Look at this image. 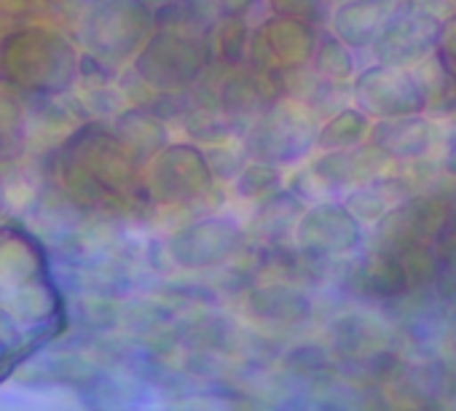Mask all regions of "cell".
I'll return each mask as SVG.
<instances>
[{"instance_id": "obj_7", "label": "cell", "mask_w": 456, "mask_h": 411, "mask_svg": "<svg viewBox=\"0 0 456 411\" xmlns=\"http://www.w3.org/2000/svg\"><path fill=\"white\" fill-rule=\"evenodd\" d=\"M397 169L400 167L392 159H387L379 148H373L370 143L344 148V151H328L314 164V175L328 188H352V191L360 185H368L384 175H392Z\"/></svg>"}, {"instance_id": "obj_10", "label": "cell", "mask_w": 456, "mask_h": 411, "mask_svg": "<svg viewBox=\"0 0 456 411\" xmlns=\"http://www.w3.org/2000/svg\"><path fill=\"white\" fill-rule=\"evenodd\" d=\"M362 283H365V293L387 307L403 299L408 291H413L403 261L387 251H376L373 256H368L362 267Z\"/></svg>"}, {"instance_id": "obj_15", "label": "cell", "mask_w": 456, "mask_h": 411, "mask_svg": "<svg viewBox=\"0 0 456 411\" xmlns=\"http://www.w3.org/2000/svg\"><path fill=\"white\" fill-rule=\"evenodd\" d=\"M435 60L451 78H456V12L443 17L440 38L435 46Z\"/></svg>"}, {"instance_id": "obj_5", "label": "cell", "mask_w": 456, "mask_h": 411, "mask_svg": "<svg viewBox=\"0 0 456 411\" xmlns=\"http://www.w3.org/2000/svg\"><path fill=\"white\" fill-rule=\"evenodd\" d=\"M365 143L379 148L397 167H408V164H416L421 159L440 153L443 124L427 119L424 113L403 116V119H384V121L370 124Z\"/></svg>"}, {"instance_id": "obj_14", "label": "cell", "mask_w": 456, "mask_h": 411, "mask_svg": "<svg viewBox=\"0 0 456 411\" xmlns=\"http://www.w3.org/2000/svg\"><path fill=\"white\" fill-rule=\"evenodd\" d=\"M185 4L209 25L220 20H242L258 0H185Z\"/></svg>"}, {"instance_id": "obj_19", "label": "cell", "mask_w": 456, "mask_h": 411, "mask_svg": "<svg viewBox=\"0 0 456 411\" xmlns=\"http://www.w3.org/2000/svg\"><path fill=\"white\" fill-rule=\"evenodd\" d=\"M443 4H448V6H451V9L456 12V0H443Z\"/></svg>"}, {"instance_id": "obj_12", "label": "cell", "mask_w": 456, "mask_h": 411, "mask_svg": "<svg viewBox=\"0 0 456 411\" xmlns=\"http://www.w3.org/2000/svg\"><path fill=\"white\" fill-rule=\"evenodd\" d=\"M312 70L333 84H349L357 76L354 52H349L333 33H320L317 49L312 54Z\"/></svg>"}, {"instance_id": "obj_11", "label": "cell", "mask_w": 456, "mask_h": 411, "mask_svg": "<svg viewBox=\"0 0 456 411\" xmlns=\"http://www.w3.org/2000/svg\"><path fill=\"white\" fill-rule=\"evenodd\" d=\"M370 119L357 111V108H341L336 116H330L325 121V127L317 132V143L325 151H344V148H354L362 145L368 140L370 132Z\"/></svg>"}, {"instance_id": "obj_8", "label": "cell", "mask_w": 456, "mask_h": 411, "mask_svg": "<svg viewBox=\"0 0 456 411\" xmlns=\"http://www.w3.org/2000/svg\"><path fill=\"white\" fill-rule=\"evenodd\" d=\"M395 9V0H346L330 12L328 33L349 52H368Z\"/></svg>"}, {"instance_id": "obj_13", "label": "cell", "mask_w": 456, "mask_h": 411, "mask_svg": "<svg viewBox=\"0 0 456 411\" xmlns=\"http://www.w3.org/2000/svg\"><path fill=\"white\" fill-rule=\"evenodd\" d=\"M266 4H269V12L274 17L296 20V22L312 25L317 30L322 25H328L330 12H333V6L328 4V0H266Z\"/></svg>"}, {"instance_id": "obj_4", "label": "cell", "mask_w": 456, "mask_h": 411, "mask_svg": "<svg viewBox=\"0 0 456 411\" xmlns=\"http://www.w3.org/2000/svg\"><path fill=\"white\" fill-rule=\"evenodd\" d=\"M352 103L370 121L424 113V95L411 70L368 65L352 78Z\"/></svg>"}, {"instance_id": "obj_18", "label": "cell", "mask_w": 456, "mask_h": 411, "mask_svg": "<svg viewBox=\"0 0 456 411\" xmlns=\"http://www.w3.org/2000/svg\"><path fill=\"white\" fill-rule=\"evenodd\" d=\"M445 129H451V132H456V111H453V116H451V121L448 124H443Z\"/></svg>"}, {"instance_id": "obj_1", "label": "cell", "mask_w": 456, "mask_h": 411, "mask_svg": "<svg viewBox=\"0 0 456 411\" xmlns=\"http://www.w3.org/2000/svg\"><path fill=\"white\" fill-rule=\"evenodd\" d=\"M453 9L443 0H395V9L376 36L370 52L373 65L413 70L435 54L443 17Z\"/></svg>"}, {"instance_id": "obj_17", "label": "cell", "mask_w": 456, "mask_h": 411, "mask_svg": "<svg viewBox=\"0 0 456 411\" xmlns=\"http://www.w3.org/2000/svg\"><path fill=\"white\" fill-rule=\"evenodd\" d=\"M443 301V307H445V320H448V336L445 339H451V336H456V291H451L445 299H440Z\"/></svg>"}, {"instance_id": "obj_9", "label": "cell", "mask_w": 456, "mask_h": 411, "mask_svg": "<svg viewBox=\"0 0 456 411\" xmlns=\"http://www.w3.org/2000/svg\"><path fill=\"white\" fill-rule=\"evenodd\" d=\"M306 232L314 240H328L330 251H354L362 242V224L341 204H322L309 218H306Z\"/></svg>"}, {"instance_id": "obj_16", "label": "cell", "mask_w": 456, "mask_h": 411, "mask_svg": "<svg viewBox=\"0 0 456 411\" xmlns=\"http://www.w3.org/2000/svg\"><path fill=\"white\" fill-rule=\"evenodd\" d=\"M437 167L445 180L456 183V132L445 127H443V148L437 153Z\"/></svg>"}, {"instance_id": "obj_3", "label": "cell", "mask_w": 456, "mask_h": 411, "mask_svg": "<svg viewBox=\"0 0 456 411\" xmlns=\"http://www.w3.org/2000/svg\"><path fill=\"white\" fill-rule=\"evenodd\" d=\"M153 9L145 0H100L86 17L84 38L108 62H124L153 36Z\"/></svg>"}, {"instance_id": "obj_6", "label": "cell", "mask_w": 456, "mask_h": 411, "mask_svg": "<svg viewBox=\"0 0 456 411\" xmlns=\"http://www.w3.org/2000/svg\"><path fill=\"white\" fill-rule=\"evenodd\" d=\"M320 30L296 20L269 17L250 33L253 52H264L266 62L282 65V68H301L312 62V54L317 49Z\"/></svg>"}, {"instance_id": "obj_2", "label": "cell", "mask_w": 456, "mask_h": 411, "mask_svg": "<svg viewBox=\"0 0 456 411\" xmlns=\"http://www.w3.org/2000/svg\"><path fill=\"white\" fill-rule=\"evenodd\" d=\"M448 216L451 210L437 180L427 191H416L400 204H395V208L376 224L373 240L379 251H387V253H403L408 248H421V245L437 248L448 226Z\"/></svg>"}, {"instance_id": "obj_20", "label": "cell", "mask_w": 456, "mask_h": 411, "mask_svg": "<svg viewBox=\"0 0 456 411\" xmlns=\"http://www.w3.org/2000/svg\"><path fill=\"white\" fill-rule=\"evenodd\" d=\"M328 4H330V6H333V4L338 6V4H346V0H328Z\"/></svg>"}]
</instances>
